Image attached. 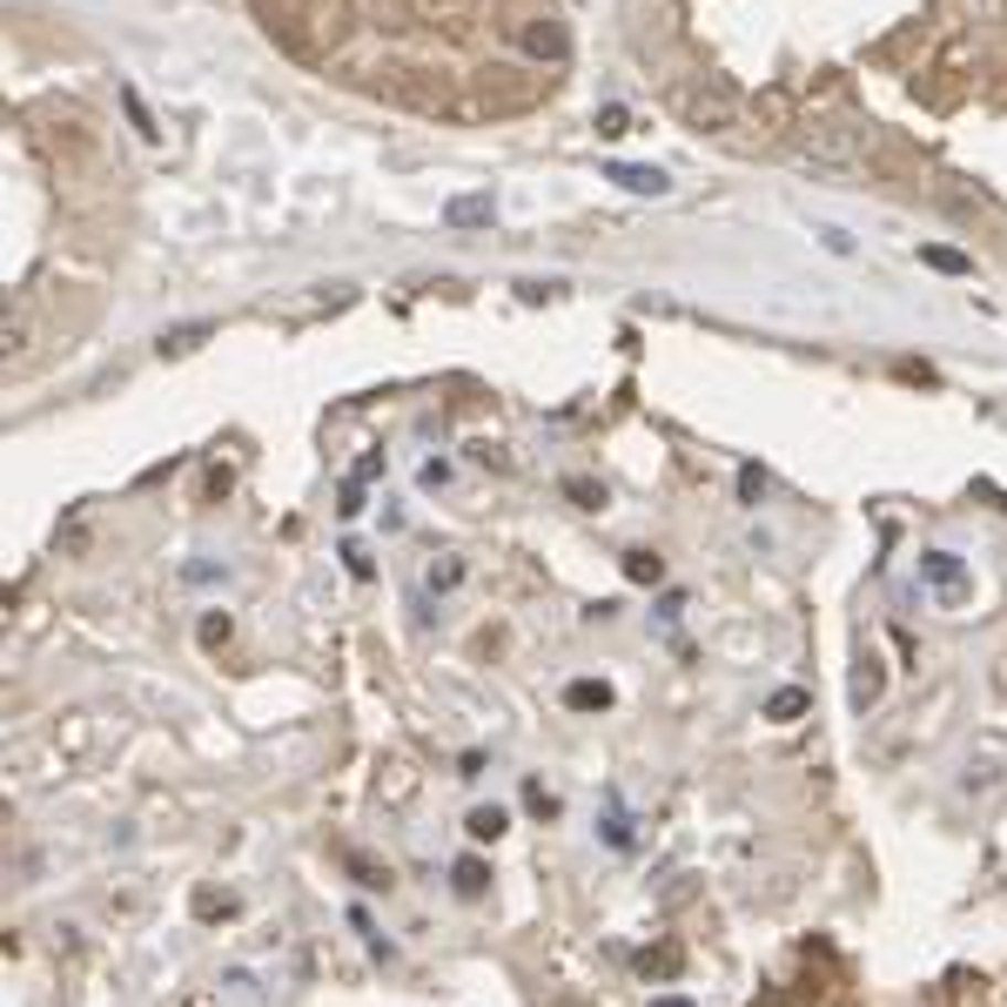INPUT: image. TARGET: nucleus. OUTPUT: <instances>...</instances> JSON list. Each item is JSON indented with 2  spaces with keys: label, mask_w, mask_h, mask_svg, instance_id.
<instances>
[{
  "label": "nucleus",
  "mask_w": 1007,
  "mask_h": 1007,
  "mask_svg": "<svg viewBox=\"0 0 1007 1007\" xmlns=\"http://www.w3.org/2000/svg\"><path fill=\"white\" fill-rule=\"evenodd\" d=\"M671 967H679V954H671V947H665V954H645V974H671Z\"/></svg>",
  "instance_id": "nucleus-28"
},
{
  "label": "nucleus",
  "mask_w": 1007,
  "mask_h": 1007,
  "mask_svg": "<svg viewBox=\"0 0 1007 1007\" xmlns=\"http://www.w3.org/2000/svg\"><path fill=\"white\" fill-rule=\"evenodd\" d=\"M343 564H350V577H377V564H370L363 544H343Z\"/></svg>",
  "instance_id": "nucleus-24"
},
{
  "label": "nucleus",
  "mask_w": 1007,
  "mask_h": 1007,
  "mask_svg": "<svg viewBox=\"0 0 1007 1007\" xmlns=\"http://www.w3.org/2000/svg\"><path fill=\"white\" fill-rule=\"evenodd\" d=\"M880 692H887V671H880V658L867 651V658L854 665V706L867 712V706H880Z\"/></svg>",
  "instance_id": "nucleus-8"
},
{
  "label": "nucleus",
  "mask_w": 1007,
  "mask_h": 1007,
  "mask_svg": "<svg viewBox=\"0 0 1007 1007\" xmlns=\"http://www.w3.org/2000/svg\"><path fill=\"white\" fill-rule=\"evenodd\" d=\"M336 518H363V484H343V504H336Z\"/></svg>",
  "instance_id": "nucleus-26"
},
{
  "label": "nucleus",
  "mask_w": 1007,
  "mask_h": 1007,
  "mask_svg": "<svg viewBox=\"0 0 1007 1007\" xmlns=\"http://www.w3.org/2000/svg\"><path fill=\"white\" fill-rule=\"evenodd\" d=\"M679 115L699 135H739L745 128V108L732 102V88H719V81H692V88L679 95Z\"/></svg>",
  "instance_id": "nucleus-2"
},
{
  "label": "nucleus",
  "mask_w": 1007,
  "mask_h": 1007,
  "mask_svg": "<svg viewBox=\"0 0 1007 1007\" xmlns=\"http://www.w3.org/2000/svg\"><path fill=\"white\" fill-rule=\"evenodd\" d=\"M928 256V269H941V276H967V256L961 248H920Z\"/></svg>",
  "instance_id": "nucleus-18"
},
{
  "label": "nucleus",
  "mask_w": 1007,
  "mask_h": 1007,
  "mask_svg": "<svg viewBox=\"0 0 1007 1007\" xmlns=\"http://www.w3.org/2000/svg\"><path fill=\"white\" fill-rule=\"evenodd\" d=\"M793 155H799L806 168H826V176H854V168L867 161V141H860V128H847V121H813V128H799Z\"/></svg>",
  "instance_id": "nucleus-1"
},
{
  "label": "nucleus",
  "mask_w": 1007,
  "mask_h": 1007,
  "mask_svg": "<svg viewBox=\"0 0 1007 1007\" xmlns=\"http://www.w3.org/2000/svg\"><path fill=\"white\" fill-rule=\"evenodd\" d=\"M625 577L632 584H665V558L658 551H625Z\"/></svg>",
  "instance_id": "nucleus-13"
},
{
  "label": "nucleus",
  "mask_w": 1007,
  "mask_h": 1007,
  "mask_svg": "<svg viewBox=\"0 0 1007 1007\" xmlns=\"http://www.w3.org/2000/svg\"><path fill=\"white\" fill-rule=\"evenodd\" d=\"M612 182L618 189H632V195H665L671 182H665V168H632V161H618L612 168Z\"/></svg>",
  "instance_id": "nucleus-10"
},
{
  "label": "nucleus",
  "mask_w": 1007,
  "mask_h": 1007,
  "mask_svg": "<svg viewBox=\"0 0 1007 1007\" xmlns=\"http://www.w3.org/2000/svg\"><path fill=\"white\" fill-rule=\"evenodd\" d=\"M799 712H806V692H799V686H780V692L766 699V719H780V725H793Z\"/></svg>",
  "instance_id": "nucleus-15"
},
{
  "label": "nucleus",
  "mask_w": 1007,
  "mask_h": 1007,
  "mask_svg": "<svg viewBox=\"0 0 1007 1007\" xmlns=\"http://www.w3.org/2000/svg\"><path fill=\"white\" fill-rule=\"evenodd\" d=\"M524 54H531V61H564V54H571V34H564L558 21H531V28H524Z\"/></svg>",
  "instance_id": "nucleus-5"
},
{
  "label": "nucleus",
  "mask_w": 1007,
  "mask_h": 1007,
  "mask_svg": "<svg viewBox=\"0 0 1007 1007\" xmlns=\"http://www.w3.org/2000/svg\"><path fill=\"white\" fill-rule=\"evenodd\" d=\"M605 847H612V854H632V813H625L618 786H605Z\"/></svg>",
  "instance_id": "nucleus-7"
},
{
  "label": "nucleus",
  "mask_w": 1007,
  "mask_h": 1007,
  "mask_svg": "<svg viewBox=\"0 0 1007 1007\" xmlns=\"http://www.w3.org/2000/svg\"><path fill=\"white\" fill-rule=\"evenodd\" d=\"M195 638H202L209 651H222V645L235 638V618H229V612H202V625H195Z\"/></svg>",
  "instance_id": "nucleus-14"
},
{
  "label": "nucleus",
  "mask_w": 1007,
  "mask_h": 1007,
  "mask_svg": "<svg viewBox=\"0 0 1007 1007\" xmlns=\"http://www.w3.org/2000/svg\"><path fill=\"white\" fill-rule=\"evenodd\" d=\"M121 108H128V121H135L141 135H155V121H148V108H141V95H135V88H121Z\"/></svg>",
  "instance_id": "nucleus-23"
},
{
  "label": "nucleus",
  "mask_w": 1007,
  "mask_h": 1007,
  "mask_svg": "<svg viewBox=\"0 0 1007 1007\" xmlns=\"http://www.w3.org/2000/svg\"><path fill=\"white\" fill-rule=\"evenodd\" d=\"M28 350H34V309L14 303L0 316V363H28Z\"/></svg>",
  "instance_id": "nucleus-4"
},
{
  "label": "nucleus",
  "mask_w": 1007,
  "mask_h": 1007,
  "mask_svg": "<svg viewBox=\"0 0 1007 1007\" xmlns=\"http://www.w3.org/2000/svg\"><path fill=\"white\" fill-rule=\"evenodd\" d=\"M920 577L934 584L941 605H967V592H974V577H967V564L954 551H920Z\"/></svg>",
  "instance_id": "nucleus-3"
},
{
  "label": "nucleus",
  "mask_w": 1007,
  "mask_h": 1007,
  "mask_svg": "<svg viewBox=\"0 0 1007 1007\" xmlns=\"http://www.w3.org/2000/svg\"><path fill=\"white\" fill-rule=\"evenodd\" d=\"M377 470H383V457H377V451H370V457H363V464H357V470H350V484H370V477H377Z\"/></svg>",
  "instance_id": "nucleus-29"
},
{
  "label": "nucleus",
  "mask_w": 1007,
  "mask_h": 1007,
  "mask_svg": "<svg viewBox=\"0 0 1007 1007\" xmlns=\"http://www.w3.org/2000/svg\"><path fill=\"white\" fill-rule=\"evenodd\" d=\"M451 893H457V900H484V893H490V867H484L477 854H464V860L451 867Z\"/></svg>",
  "instance_id": "nucleus-6"
},
{
  "label": "nucleus",
  "mask_w": 1007,
  "mask_h": 1007,
  "mask_svg": "<svg viewBox=\"0 0 1007 1007\" xmlns=\"http://www.w3.org/2000/svg\"><path fill=\"white\" fill-rule=\"evenodd\" d=\"M350 873H357V887H370V893H377V887H390V867H370L363 854H350Z\"/></svg>",
  "instance_id": "nucleus-19"
},
{
  "label": "nucleus",
  "mask_w": 1007,
  "mask_h": 1007,
  "mask_svg": "<svg viewBox=\"0 0 1007 1007\" xmlns=\"http://www.w3.org/2000/svg\"><path fill=\"white\" fill-rule=\"evenodd\" d=\"M416 484H424V490H444V484H451V464H437V457H431L424 470H416Z\"/></svg>",
  "instance_id": "nucleus-25"
},
{
  "label": "nucleus",
  "mask_w": 1007,
  "mask_h": 1007,
  "mask_svg": "<svg viewBox=\"0 0 1007 1007\" xmlns=\"http://www.w3.org/2000/svg\"><path fill=\"white\" fill-rule=\"evenodd\" d=\"M202 336H209V322H189V329H168V336H161V357H182V350H195V343H202Z\"/></svg>",
  "instance_id": "nucleus-17"
},
{
  "label": "nucleus",
  "mask_w": 1007,
  "mask_h": 1007,
  "mask_svg": "<svg viewBox=\"0 0 1007 1007\" xmlns=\"http://www.w3.org/2000/svg\"><path fill=\"white\" fill-rule=\"evenodd\" d=\"M739 497H745V504H760V497H766V470H760V464H745V470H739Z\"/></svg>",
  "instance_id": "nucleus-20"
},
{
  "label": "nucleus",
  "mask_w": 1007,
  "mask_h": 1007,
  "mask_svg": "<svg viewBox=\"0 0 1007 1007\" xmlns=\"http://www.w3.org/2000/svg\"><path fill=\"white\" fill-rule=\"evenodd\" d=\"M625 128H632V115H625V108H605V115H598V135H612V141H618Z\"/></svg>",
  "instance_id": "nucleus-27"
},
{
  "label": "nucleus",
  "mask_w": 1007,
  "mask_h": 1007,
  "mask_svg": "<svg viewBox=\"0 0 1007 1007\" xmlns=\"http://www.w3.org/2000/svg\"><path fill=\"white\" fill-rule=\"evenodd\" d=\"M524 806H531V813H538V819H558V799H551V793H544V786H538V780H531V786H524Z\"/></svg>",
  "instance_id": "nucleus-22"
},
{
  "label": "nucleus",
  "mask_w": 1007,
  "mask_h": 1007,
  "mask_svg": "<svg viewBox=\"0 0 1007 1007\" xmlns=\"http://www.w3.org/2000/svg\"><path fill=\"white\" fill-rule=\"evenodd\" d=\"M464 833L477 839V847H490V839H504V833H511V813H504V806H470Z\"/></svg>",
  "instance_id": "nucleus-9"
},
{
  "label": "nucleus",
  "mask_w": 1007,
  "mask_h": 1007,
  "mask_svg": "<svg viewBox=\"0 0 1007 1007\" xmlns=\"http://www.w3.org/2000/svg\"><path fill=\"white\" fill-rule=\"evenodd\" d=\"M564 706H571V712H605V706H612V686H605V679H571V686H564Z\"/></svg>",
  "instance_id": "nucleus-11"
},
{
  "label": "nucleus",
  "mask_w": 1007,
  "mask_h": 1007,
  "mask_svg": "<svg viewBox=\"0 0 1007 1007\" xmlns=\"http://www.w3.org/2000/svg\"><path fill=\"white\" fill-rule=\"evenodd\" d=\"M424 584H431V592H457V584H464V558H437L424 571Z\"/></svg>",
  "instance_id": "nucleus-16"
},
{
  "label": "nucleus",
  "mask_w": 1007,
  "mask_h": 1007,
  "mask_svg": "<svg viewBox=\"0 0 1007 1007\" xmlns=\"http://www.w3.org/2000/svg\"><path fill=\"white\" fill-rule=\"evenodd\" d=\"M444 222H451V229H477V222H490V195H457V202L444 209Z\"/></svg>",
  "instance_id": "nucleus-12"
},
{
  "label": "nucleus",
  "mask_w": 1007,
  "mask_h": 1007,
  "mask_svg": "<svg viewBox=\"0 0 1007 1007\" xmlns=\"http://www.w3.org/2000/svg\"><path fill=\"white\" fill-rule=\"evenodd\" d=\"M651 1007H692V1000H686V994H658Z\"/></svg>",
  "instance_id": "nucleus-30"
},
{
  "label": "nucleus",
  "mask_w": 1007,
  "mask_h": 1007,
  "mask_svg": "<svg viewBox=\"0 0 1007 1007\" xmlns=\"http://www.w3.org/2000/svg\"><path fill=\"white\" fill-rule=\"evenodd\" d=\"M564 490H571V497L584 504V511H605V490H598V484H584V477H571Z\"/></svg>",
  "instance_id": "nucleus-21"
}]
</instances>
